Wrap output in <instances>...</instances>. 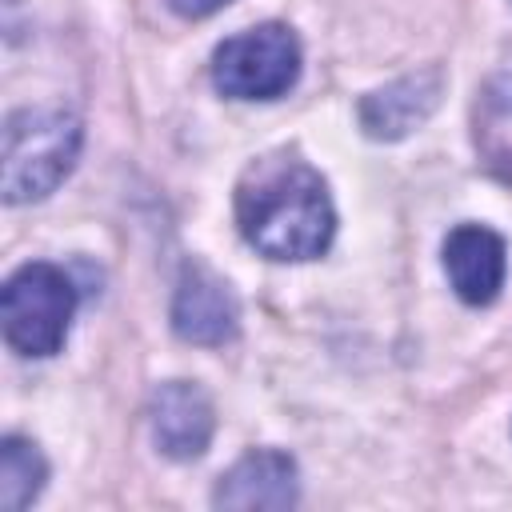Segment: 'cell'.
Wrapping results in <instances>:
<instances>
[{"mask_svg":"<svg viewBox=\"0 0 512 512\" xmlns=\"http://www.w3.org/2000/svg\"><path fill=\"white\" fill-rule=\"evenodd\" d=\"M236 220L244 240L272 260H312L336 232L328 184L312 164L288 152L264 156L240 176Z\"/></svg>","mask_w":512,"mask_h":512,"instance_id":"6da1fadb","label":"cell"},{"mask_svg":"<svg viewBox=\"0 0 512 512\" xmlns=\"http://www.w3.org/2000/svg\"><path fill=\"white\" fill-rule=\"evenodd\" d=\"M80 156V120L60 108H20L4 120L0 192L8 204L44 200Z\"/></svg>","mask_w":512,"mask_h":512,"instance_id":"7a4b0ae2","label":"cell"},{"mask_svg":"<svg viewBox=\"0 0 512 512\" xmlns=\"http://www.w3.org/2000/svg\"><path fill=\"white\" fill-rule=\"evenodd\" d=\"M76 312V288L56 264H24L8 276L0 296L4 340L20 356H52L60 352L68 324Z\"/></svg>","mask_w":512,"mask_h":512,"instance_id":"3957f363","label":"cell"},{"mask_svg":"<svg viewBox=\"0 0 512 512\" xmlns=\"http://www.w3.org/2000/svg\"><path fill=\"white\" fill-rule=\"evenodd\" d=\"M300 76V40L284 24L228 36L212 56V80L232 100H276Z\"/></svg>","mask_w":512,"mask_h":512,"instance_id":"277c9868","label":"cell"},{"mask_svg":"<svg viewBox=\"0 0 512 512\" xmlns=\"http://www.w3.org/2000/svg\"><path fill=\"white\" fill-rule=\"evenodd\" d=\"M148 420H152L156 448L164 456H172V460H196V456H204V448L212 440V428H216L212 400L196 384H188V380L160 384L152 392Z\"/></svg>","mask_w":512,"mask_h":512,"instance_id":"5b68a950","label":"cell"},{"mask_svg":"<svg viewBox=\"0 0 512 512\" xmlns=\"http://www.w3.org/2000/svg\"><path fill=\"white\" fill-rule=\"evenodd\" d=\"M444 272L464 304H492L504 288L508 252L504 240L484 224H460L444 240Z\"/></svg>","mask_w":512,"mask_h":512,"instance_id":"8992f818","label":"cell"},{"mask_svg":"<svg viewBox=\"0 0 512 512\" xmlns=\"http://www.w3.org/2000/svg\"><path fill=\"white\" fill-rule=\"evenodd\" d=\"M300 496V480H296V464L284 452L260 448L240 456L216 484L212 504L216 508H236V512H252V508H292Z\"/></svg>","mask_w":512,"mask_h":512,"instance_id":"52a82bcc","label":"cell"},{"mask_svg":"<svg viewBox=\"0 0 512 512\" xmlns=\"http://www.w3.org/2000/svg\"><path fill=\"white\" fill-rule=\"evenodd\" d=\"M236 320L240 312H236V296L228 292V284L204 264H188L176 284L172 328L192 344H224L236 336Z\"/></svg>","mask_w":512,"mask_h":512,"instance_id":"ba28073f","label":"cell"},{"mask_svg":"<svg viewBox=\"0 0 512 512\" xmlns=\"http://www.w3.org/2000/svg\"><path fill=\"white\" fill-rule=\"evenodd\" d=\"M440 92H444V76L436 68H424L416 76H400V80L364 96L360 124L372 140H400L436 112Z\"/></svg>","mask_w":512,"mask_h":512,"instance_id":"9c48e42d","label":"cell"},{"mask_svg":"<svg viewBox=\"0 0 512 512\" xmlns=\"http://www.w3.org/2000/svg\"><path fill=\"white\" fill-rule=\"evenodd\" d=\"M48 480V464L40 448L24 436H4L0 444V508L20 512L28 508Z\"/></svg>","mask_w":512,"mask_h":512,"instance_id":"30bf717a","label":"cell"},{"mask_svg":"<svg viewBox=\"0 0 512 512\" xmlns=\"http://www.w3.org/2000/svg\"><path fill=\"white\" fill-rule=\"evenodd\" d=\"M180 16H188V20H200V16H212L216 8H224L228 0H168Z\"/></svg>","mask_w":512,"mask_h":512,"instance_id":"8fae6325","label":"cell"}]
</instances>
